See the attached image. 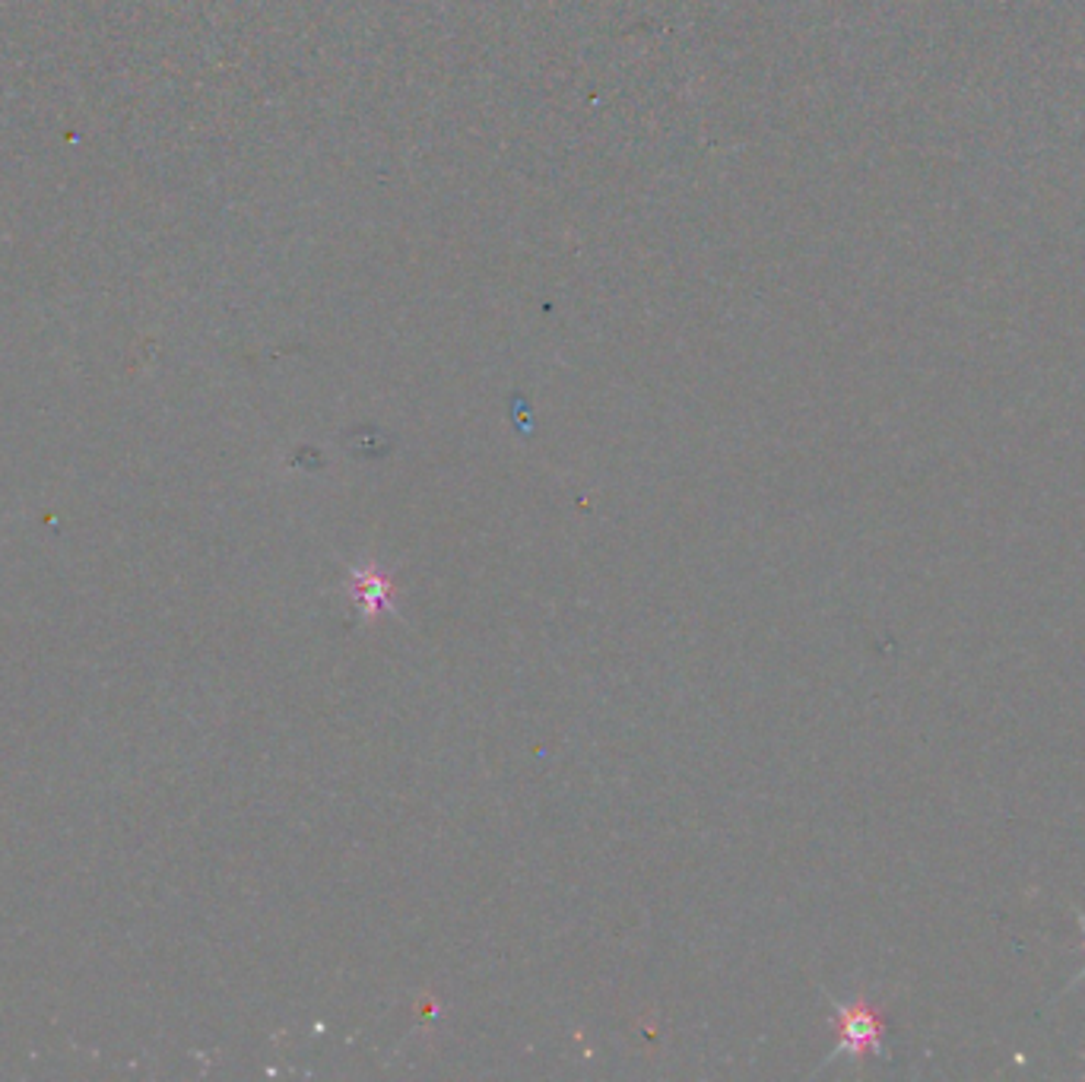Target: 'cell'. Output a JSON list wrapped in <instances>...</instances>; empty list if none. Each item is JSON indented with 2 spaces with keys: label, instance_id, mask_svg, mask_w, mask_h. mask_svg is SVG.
Returning a JSON list of instances; mask_svg holds the SVG:
<instances>
[{
  "label": "cell",
  "instance_id": "cell-1",
  "mask_svg": "<svg viewBox=\"0 0 1085 1082\" xmlns=\"http://www.w3.org/2000/svg\"><path fill=\"white\" fill-rule=\"evenodd\" d=\"M835 1031L841 1055H851L854 1060L883 1055V1019L866 1000H854V1003L838 1006Z\"/></svg>",
  "mask_w": 1085,
  "mask_h": 1082
},
{
  "label": "cell",
  "instance_id": "cell-2",
  "mask_svg": "<svg viewBox=\"0 0 1085 1082\" xmlns=\"http://www.w3.org/2000/svg\"><path fill=\"white\" fill-rule=\"evenodd\" d=\"M350 587H353V600H356L362 616H381L394 604V582H390L381 568H375V565L356 568Z\"/></svg>",
  "mask_w": 1085,
  "mask_h": 1082
},
{
  "label": "cell",
  "instance_id": "cell-3",
  "mask_svg": "<svg viewBox=\"0 0 1085 1082\" xmlns=\"http://www.w3.org/2000/svg\"><path fill=\"white\" fill-rule=\"evenodd\" d=\"M1080 924H1083V937H1085V915L1080 917ZM1083 946H1085V943H1083Z\"/></svg>",
  "mask_w": 1085,
  "mask_h": 1082
}]
</instances>
